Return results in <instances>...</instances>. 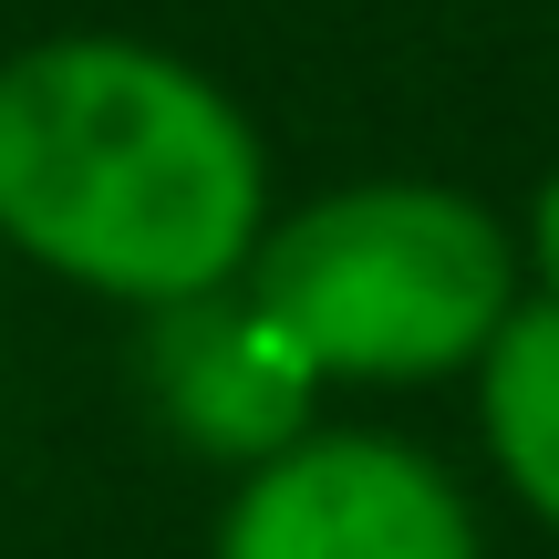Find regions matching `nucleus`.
<instances>
[{"label": "nucleus", "mask_w": 559, "mask_h": 559, "mask_svg": "<svg viewBox=\"0 0 559 559\" xmlns=\"http://www.w3.org/2000/svg\"><path fill=\"white\" fill-rule=\"evenodd\" d=\"M249 300L311 373L436 383L519 311V249L456 187H342L260 228Z\"/></svg>", "instance_id": "obj_2"}, {"label": "nucleus", "mask_w": 559, "mask_h": 559, "mask_svg": "<svg viewBox=\"0 0 559 559\" xmlns=\"http://www.w3.org/2000/svg\"><path fill=\"white\" fill-rule=\"evenodd\" d=\"M270 166L249 115L156 41L73 32L0 62V239L115 300L228 290L260 249Z\"/></svg>", "instance_id": "obj_1"}, {"label": "nucleus", "mask_w": 559, "mask_h": 559, "mask_svg": "<svg viewBox=\"0 0 559 559\" xmlns=\"http://www.w3.org/2000/svg\"><path fill=\"white\" fill-rule=\"evenodd\" d=\"M311 362L280 342V321L260 300H166V332H156V394L166 415L187 425V445H207V456H239L260 466L280 445H300V415H311Z\"/></svg>", "instance_id": "obj_4"}, {"label": "nucleus", "mask_w": 559, "mask_h": 559, "mask_svg": "<svg viewBox=\"0 0 559 559\" xmlns=\"http://www.w3.org/2000/svg\"><path fill=\"white\" fill-rule=\"evenodd\" d=\"M218 559H477L456 477L394 436H300L249 466Z\"/></svg>", "instance_id": "obj_3"}, {"label": "nucleus", "mask_w": 559, "mask_h": 559, "mask_svg": "<svg viewBox=\"0 0 559 559\" xmlns=\"http://www.w3.org/2000/svg\"><path fill=\"white\" fill-rule=\"evenodd\" d=\"M477 425L528 519L559 528V300H519L477 353Z\"/></svg>", "instance_id": "obj_5"}, {"label": "nucleus", "mask_w": 559, "mask_h": 559, "mask_svg": "<svg viewBox=\"0 0 559 559\" xmlns=\"http://www.w3.org/2000/svg\"><path fill=\"white\" fill-rule=\"evenodd\" d=\"M528 260H539V290L559 300V177L528 198Z\"/></svg>", "instance_id": "obj_6"}]
</instances>
